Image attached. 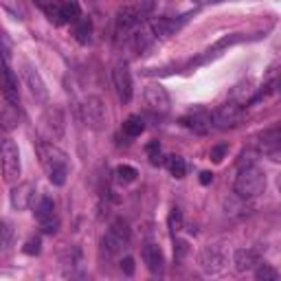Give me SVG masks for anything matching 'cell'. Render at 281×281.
<instances>
[{"label": "cell", "mask_w": 281, "mask_h": 281, "mask_svg": "<svg viewBox=\"0 0 281 281\" xmlns=\"http://www.w3.org/2000/svg\"><path fill=\"white\" fill-rule=\"evenodd\" d=\"M40 246H42L40 237H31V239H26V244H24V253H26V255H38Z\"/></svg>", "instance_id": "35"}, {"label": "cell", "mask_w": 281, "mask_h": 281, "mask_svg": "<svg viewBox=\"0 0 281 281\" xmlns=\"http://www.w3.org/2000/svg\"><path fill=\"white\" fill-rule=\"evenodd\" d=\"M239 40H242V36H237V33H233V36H226V38H222V40H218V42L209 49V55H211V53H218V51L226 49V46H231V44H237Z\"/></svg>", "instance_id": "31"}, {"label": "cell", "mask_w": 281, "mask_h": 281, "mask_svg": "<svg viewBox=\"0 0 281 281\" xmlns=\"http://www.w3.org/2000/svg\"><path fill=\"white\" fill-rule=\"evenodd\" d=\"M143 97H145V103L150 106V110L160 112V115H165L169 110V95H167V90L160 84H150L145 88Z\"/></svg>", "instance_id": "11"}, {"label": "cell", "mask_w": 281, "mask_h": 281, "mask_svg": "<svg viewBox=\"0 0 281 281\" xmlns=\"http://www.w3.org/2000/svg\"><path fill=\"white\" fill-rule=\"evenodd\" d=\"M143 130H145V123H143V119L136 117V115H132V117H128L123 121V134L130 136V138L140 136V134H143Z\"/></svg>", "instance_id": "22"}, {"label": "cell", "mask_w": 281, "mask_h": 281, "mask_svg": "<svg viewBox=\"0 0 281 281\" xmlns=\"http://www.w3.org/2000/svg\"><path fill=\"white\" fill-rule=\"evenodd\" d=\"M36 152H38V158H40V163H42L49 180L53 185L62 187L66 183V176H68V156H66L57 145L46 143V140H38Z\"/></svg>", "instance_id": "1"}, {"label": "cell", "mask_w": 281, "mask_h": 281, "mask_svg": "<svg viewBox=\"0 0 281 281\" xmlns=\"http://www.w3.org/2000/svg\"><path fill=\"white\" fill-rule=\"evenodd\" d=\"M178 26H180V22L178 20H171V18H152L150 20V29L154 36H158V38L171 36L173 31H178Z\"/></svg>", "instance_id": "18"}, {"label": "cell", "mask_w": 281, "mask_h": 281, "mask_svg": "<svg viewBox=\"0 0 281 281\" xmlns=\"http://www.w3.org/2000/svg\"><path fill=\"white\" fill-rule=\"evenodd\" d=\"M140 18H143V13H140V9H136V7H123V9H119L117 20H115L117 40L128 38L130 33H134V29L140 22Z\"/></svg>", "instance_id": "7"}, {"label": "cell", "mask_w": 281, "mask_h": 281, "mask_svg": "<svg viewBox=\"0 0 281 281\" xmlns=\"http://www.w3.org/2000/svg\"><path fill=\"white\" fill-rule=\"evenodd\" d=\"M255 268H257V270H255L257 281H277V279H279V272L272 268V266H268V264H262V262H259Z\"/></svg>", "instance_id": "25"}, {"label": "cell", "mask_w": 281, "mask_h": 281, "mask_svg": "<svg viewBox=\"0 0 281 281\" xmlns=\"http://www.w3.org/2000/svg\"><path fill=\"white\" fill-rule=\"evenodd\" d=\"M79 16H82V11H79V5L68 0V3L62 5V20L64 22H77Z\"/></svg>", "instance_id": "26"}, {"label": "cell", "mask_w": 281, "mask_h": 281, "mask_svg": "<svg viewBox=\"0 0 281 281\" xmlns=\"http://www.w3.org/2000/svg\"><path fill=\"white\" fill-rule=\"evenodd\" d=\"M40 229H42V233H46V235H53V233H57L59 229V218L53 213V216L40 220Z\"/></svg>", "instance_id": "30"}, {"label": "cell", "mask_w": 281, "mask_h": 281, "mask_svg": "<svg viewBox=\"0 0 281 281\" xmlns=\"http://www.w3.org/2000/svg\"><path fill=\"white\" fill-rule=\"evenodd\" d=\"M143 259H145V266H147V270L150 272H154V275H156V272H160L163 270V253H160V249L156 244H145L143 246Z\"/></svg>", "instance_id": "17"}, {"label": "cell", "mask_w": 281, "mask_h": 281, "mask_svg": "<svg viewBox=\"0 0 281 281\" xmlns=\"http://www.w3.org/2000/svg\"><path fill=\"white\" fill-rule=\"evenodd\" d=\"M36 3H40V5H42V3H44V0H36Z\"/></svg>", "instance_id": "40"}, {"label": "cell", "mask_w": 281, "mask_h": 281, "mask_svg": "<svg viewBox=\"0 0 281 281\" xmlns=\"http://www.w3.org/2000/svg\"><path fill=\"white\" fill-rule=\"evenodd\" d=\"M22 79L26 84V88H29L33 92V97L40 99V101H46L49 99V90H46V84L42 75L36 71V66L31 64H22Z\"/></svg>", "instance_id": "10"}, {"label": "cell", "mask_w": 281, "mask_h": 281, "mask_svg": "<svg viewBox=\"0 0 281 281\" xmlns=\"http://www.w3.org/2000/svg\"><path fill=\"white\" fill-rule=\"evenodd\" d=\"M147 156H150L152 165H160V163H163V160H160V145H158V140H152V143L147 145Z\"/></svg>", "instance_id": "34"}, {"label": "cell", "mask_w": 281, "mask_h": 281, "mask_svg": "<svg viewBox=\"0 0 281 281\" xmlns=\"http://www.w3.org/2000/svg\"><path fill=\"white\" fill-rule=\"evenodd\" d=\"M44 128L49 130V134L53 138L64 136V115L57 106H51V108L44 112Z\"/></svg>", "instance_id": "13"}, {"label": "cell", "mask_w": 281, "mask_h": 281, "mask_svg": "<svg viewBox=\"0 0 281 281\" xmlns=\"http://www.w3.org/2000/svg\"><path fill=\"white\" fill-rule=\"evenodd\" d=\"M180 229H183V213H180V209L173 206V209L169 211V231L176 235Z\"/></svg>", "instance_id": "33"}, {"label": "cell", "mask_w": 281, "mask_h": 281, "mask_svg": "<svg viewBox=\"0 0 281 281\" xmlns=\"http://www.w3.org/2000/svg\"><path fill=\"white\" fill-rule=\"evenodd\" d=\"M16 123H18L16 106H11L9 101H7L5 106H0V128L11 130V128H16Z\"/></svg>", "instance_id": "20"}, {"label": "cell", "mask_w": 281, "mask_h": 281, "mask_svg": "<svg viewBox=\"0 0 281 281\" xmlns=\"http://www.w3.org/2000/svg\"><path fill=\"white\" fill-rule=\"evenodd\" d=\"M115 176H117L119 183H134L138 171L134 169V167H130V165H119L115 169Z\"/></svg>", "instance_id": "28"}, {"label": "cell", "mask_w": 281, "mask_h": 281, "mask_svg": "<svg viewBox=\"0 0 281 281\" xmlns=\"http://www.w3.org/2000/svg\"><path fill=\"white\" fill-rule=\"evenodd\" d=\"M233 189H235V196L242 200L257 198L266 189V173L255 165L239 167V173L235 178V187Z\"/></svg>", "instance_id": "2"}, {"label": "cell", "mask_w": 281, "mask_h": 281, "mask_svg": "<svg viewBox=\"0 0 281 281\" xmlns=\"http://www.w3.org/2000/svg\"><path fill=\"white\" fill-rule=\"evenodd\" d=\"M259 262H262V259H259L257 251H253V249H239V251H235V255H233V264H235L237 272L253 270Z\"/></svg>", "instance_id": "16"}, {"label": "cell", "mask_w": 281, "mask_h": 281, "mask_svg": "<svg viewBox=\"0 0 281 281\" xmlns=\"http://www.w3.org/2000/svg\"><path fill=\"white\" fill-rule=\"evenodd\" d=\"M226 152H229V147H226V145L213 147V150H211V160H213V163H220V160L226 156Z\"/></svg>", "instance_id": "36"}, {"label": "cell", "mask_w": 281, "mask_h": 281, "mask_svg": "<svg viewBox=\"0 0 281 281\" xmlns=\"http://www.w3.org/2000/svg\"><path fill=\"white\" fill-rule=\"evenodd\" d=\"M244 117H246L244 106L237 103V101H229V103H222L216 112H213L211 121L216 123L218 128L229 130V128H237V125L244 121Z\"/></svg>", "instance_id": "5"}, {"label": "cell", "mask_w": 281, "mask_h": 281, "mask_svg": "<svg viewBox=\"0 0 281 281\" xmlns=\"http://www.w3.org/2000/svg\"><path fill=\"white\" fill-rule=\"evenodd\" d=\"M121 270H123L128 277L134 275V259H132V257H125L123 262H121Z\"/></svg>", "instance_id": "37"}, {"label": "cell", "mask_w": 281, "mask_h": 281, "mask_svg": "<svg viewBox=\"0 0 281 281\" xmlns=\"http://www.w3.org/2000/svg\"><path fill=\"white\" fill-rule=\"evenodd\" d=\"M44 11H46V16H49L51 22H55V24H64V20H62V5H57V3H53V5H44Z\"/></svg>", "instance_id": "32"}, {"label": "cell", "mask_w": 281, "mask_h": 281, "mask_svg": "<svg viewBox=\"0 0 281 281\" xmlns=\"http://www.w3.org/2000/svg\"><path fill=\"white\" fill-rule=\"evenodd\" d=\"M13 239V224L9 220H0V251H5Z\"/></svg>", "instance_id": "27"}, {"label": "cell", "mask_w": 281, "mask_h": 281, "mask_svg": "<svg viewBox=\"0 0 281 281\" xmlns=\"http://www.w3.org/2000/svg\"><path fill=\"white\" fill-rule=\"evenodd\" d=\"M112 84H115V90L119 99L123 103L132 101V75H130V66L125 62H119L112 71Z\"/></svg>", "instance_id": "8"}, {"label": "cell", "mask_w": 281, "mask_h": 281, "mask_svg": "<svg viewBox=\"0 0 281 281\" xmlns=\"http://www.w3.org/2000/svg\"><path fill=\"white\" fill-rule=\"evenodd\" d=\"M128 244H130V226L125 220L117 218L115 222H112L110 231L106 233V237H103V251L108 253V255H117V253H121Z\"/></svg>", "instance_id": "4"}, {"label": "cell", "mask_w": 281, "mask_h": 281, "mask_svg": "<svg viewBox=\"0 0 281 281\" xmlns=\"http://www.w3.org/2000/svg\"><path fill=\"white\" fill-rule=\"evenodd\" d=\"M33 196H36V187L31 183H20L11 189V206L18 211H24L26 206H31L33 202Z\"/></svg>", "instance_id": "12"}, {"label": "cell", "mask_w": 281, "mask_h": 281, "mask_svg": "<svg viewBox=\"0 0 281 281\" xmlns=\"http://www.w3.org/2000/svg\"><path fill=\"white\" fill-rule=\"evenodd\" d=\"M200 3H218V0H200Z\"/></svg>", "instance_id": "39"}, {"label": "cell", "mask_w": 281, "mask_h": 281, "mask_svg": "<svg viewBox=\"0 0 281 281\" xmlns=\"http://www.w3.org/2000/svg\"><path fill=\"white\" fill-rule=\"evenodd\" d=\"M259 147L264 154H268L272 160H279V147H281V132L279 128H270L266 130L262 138H259Z\"/></svg>", "instance_id": "14"}, {"label": "cell", "mask_w": 281, "mask_h": 281, "mask_svg": "<svg viewBox=\"0 0 281 281\" xmlns=\"http://www.w3.org/2000/svg\"><path fill=\"white\" fill-rule=\"evenodd\" d=\"M92 36V22L90 18H79L75 22V40L79 44H88Z\"/></svg>", "instance_id": "21"}, {"label": "cell", "mask_w": 281, "mask_h": 281, "mask_svg": "<svg viewBox=\"0 0 281 281\" xmlns=\"http://www.w3.org/2000/svg\"><path fill=\"white\" fill-rule=\"evenodd\" d=\"M180 123L185 128H189L191 132H196V134H206L211 130V115H206V112H193V115H187L180 119Z\"/></svg>", "instance_id": "15"}, {"label": "cell", "mask_w": 281, "mask_h": 281, "mask_svg": "<svg viewBox=\"0 0 281 281\" xmlns=\"http://www.w3.org/2000/svg\"><path fill=\"white\" fill-rule=\"evenodd\" d=\"M82 112H84V123L92 130H101L103 123H106V103L101 97L97 95H88L84 99V106H82Z\"/></svg>", "instance_id": "6"}, {"label": "cell", "mask_w": 281, "mask_h": 281, "mask_svg": "<svg viewBox=\"0 0 281 281\" xmlns=\"http://www.w3.org/2000/svg\"><path fill=\"white\" fill-rule=\"evenodd\" d=\"M0 165H3L5 183L13 185L20 176V150L11 138L0 140Z\"/></svg>", "instance_id": "3"}, {"label": "cell", "mask_w": 281, "mask_h": 281, "mask_svg": "<svg viewBox=\"0 0 281 281\" xmlns=\"http://www.w3.org/2000/svg\"><path fill=\"white\" fill-rule=\"evenodd\" d=\"M0 132H3V128H0ZM0 140H3V138H0Z\"/></svg>", "instance_id": "41"}, {"label": "cell", "mask_w": 281, "mask_h": 281, "mask_svg": "<svg viewBox=\"0 0 281 281\" xmlns=\"http://www.w3.org/2000/svg\"><path fill=\"white\" fill-rule=\"evenodd\" d=\"M165 165H167V169H169L171 176H176V178H183L185 171H187V165H185V160L180 156H167Z\"/></svg>", "instance_id": "24"}, {"label": "cell", "mask_w": 281, "mask_h": 281, "mask_svg": "<svg viewBox=\"0 0 281 281\" xmlns=\"http://www.w3.org/2000/svg\"><path fill=\"white\" fill-rule=\"evenodd\" d=\"M132 46H134V51L136 53H145V51H150V46H152V42L147 40V36L143 31H136V33H132Z\"/></svg>", "instance_id": "29"}, {"label": "cell", "mask_w": 281, "mask_h": 281, "mask_svg": "<svg viewBox=\"0 0 281 281\" xmlns=\"http://www.w3.org/2000/svg\"><path fill=\"white\" fill-rule=\"evenodd\" d=\"M55 213V204H53V200L51 198H40L38 202H36V211H33V216H36V220L40 222V220H44V218H49Z\"/></svg>", "instance_id": "23"}, {"label": "cell", "mask_w": 281, "mask_h": 281, "mask_svg": "<svg viewBox=\"0 0 281 281\" xmlns=\"http://www.w3.org/2000/svg\"><path fill=\"white\" fill-rule=\"evenodd\" d=\"M200 264H202V270L206 275H216L226 266V253L220 244H211L206 246L200 255Z\"/></svg>", "instance_id": "9"}, {"label": "cell", "mask_w": 281, "mask_h": 281, "mask_svg": "<svg viewBox=\"0 0 281 281\" xmlns=\"http://www.w3.org/2000/svg\"><path fill=\"white\" fill-rule=\"evenodd\" d=\"M200 183H202V185H211L213 183V173L211 171H202V173H200Z\"/></svg>", "instance_id": "38"}, {"label": "cell", "mask_w": 281, "mask_h": 281, "mask_svg": "<svg viewBox=\"0 0 281 281\" xmlns=\"http://www.w3.org/2000/svg\"><path fill=\"white\" fill-rule=\"evenodd\" d=\"M62 264H64V277H75L77 275L75 268L82 266V253H79L77 249L66 251L64 257H62Z\"/></svg>", "instance_id": "19"}]
</instances>
